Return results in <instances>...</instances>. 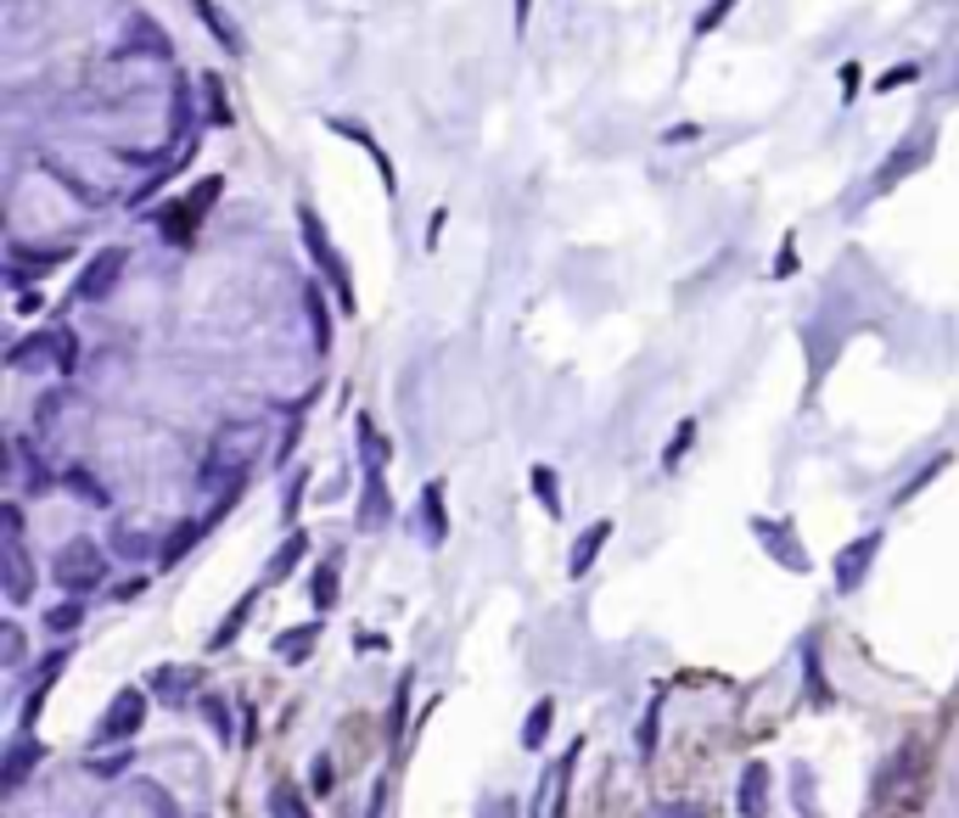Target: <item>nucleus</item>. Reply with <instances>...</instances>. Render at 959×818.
Masks as SVG:
<instances>
[{
	"mask_svg": "<svg viewBox=\"0 0 959 818\" xmlns=\"http://www.w3.org/2000/svg\"><path fill=\"white\" fill-rule=\"evenodd\" d=\"M52 577L68 589V595H90V589H102L107 584V550L102 544H90V539H73L57 550L52 561Z\"/></svg>",
	"mask_w": 959,
	"mask_h": 818,
	"instance_id": "f257e3e1",
	"label": "nucleus"
},
{
	"mask_svg": "<svg viewBox=\"0 0 959 818\" xmlns=\"http://www.w3.org/2000/svg\"><path fill=\"white\" fill-rule=\"evenodd\" d=\"M298 219H304V247L315 253V264L326 269V280H331V286H338V303H343V309L354 314V286H349V264H343V253H338V247H331V235H326V224H320V219H315L309 208H304Z\"/></svg>",
	"mask_w": 959,
	"mask_h": 818,
	"instance_id": "f03ea898",
	"label": "nucleus"
},
{
	"mask_svg": "<svg viewBox=\"0 0 959 818\" xmlns=\"http://www.w3.org/2000/svg\"><path fill=\"white\" fill-rule=\"evenodd\" d=\"M28 595H34V561L23 550V516L18 505H7V600L23 606Z\"/></svg>",
	"mask_w": 959,
	"mask_h": 818,
	"instance_id": "7ed1b4c3",
	"label": "nucleus"
},
{
	"mask_svg": "<svg viewBox=\"0 0 959 818\" xmlns=\"http://www.w3.org/2000/svg\"><path fill=\"white\" fill-rule=\"evenodd\" d=\"M124 269H129V253H124V247H95L90 264H84V275H79V298H84V303L113 298V286L124 280Z\"/></svg>",
	"mask_w": 959,
	"mask_h": 818,
	"instance_id": "20e7f679",
	"label": "nucleus"
},
{
	"mask_svg": "<svg viewBox=\"0 0 959 818\" xmlns=\"http://www.w3.org/2000/svg\"><path fill=\"white\" fill-rule=\"evenodd\" d=\"M140 717H147V695H140L135 684L129 690H118L113 701H107V712H102V724H95V740H129L135 729H140Z\"/></svg>",
	"mask_w": 959,
	"mask_h": 818,
	"instance_id": "39448f33",
	"label": "nucleus"
},
{
	"mask_svg": "<svg viewBox=\"0 0 959 818\" xmlns=\"http://www.w3.org/2000/svg\"><path fill=\"white\" fill-rule=\"evenodd\" d=\"M7 365L12 370H57V336H52V325L34 331V336H18V343L7 348Z\"/></svg>",
	"mask_w": 959,
	"mask_h": 818,
	"instance_id": "423d86ee",
	"label": "nucleus"
},
{
	"mask_svg": "<svg viewBox=\"0 0 959 818\" xmlns=\"http://www.w3.org/2000/svg\"><path fill=\"white\" fill-rule=\"evenodd\" d=\"M219 191H225V180H203V185H197V197H191V208H185V214H169V219H163V235H169L174 247H185V242H191V230H197V219L214 208V197H219Z\"/></svg>",
	"mask_w": 959,
	"mask_h": 818,
	"instance_id": "0eeeda50",
	"label": "nucleus"
},
{
	"mask_svg": "<svg viewBox=\"0 0 959 818\" xmlns=\"http://www.w3.org/2000/svg\"><path fill=\"white\" fill-rule=\"evenodd\" d=\"M876 550H881V533H865L858 544H847V550L836 555V589H842V595H853L858 584H865V572H870Z\"/></svg>",
	"mask_w": 959,
	"mask_h": 818,
	"instance_id": "6e6552de",
	"label": "nucleus"
},
{
	"mask_svg": "<svg viewBox=\"0 0 959 818\" xmlns=\"http://www.w3.org/2000/svg\"><path fill=\"white\" fill-rule=\"evenodd\" d=\"M39 163H45V169H52V174H57V180H62V185L73 191V197H79V203H90V208H102V203H107V191H102V185H95V180H84V174H73V169H68V163H62L57 152H39Z\"/></svg>",
	"mask_w": 959,
	"mask_h": 818,
	"instance_id": "1a4fd4ad",
	"label": "nucleus"
},
{
	"mask_svg": "<svg viewBox=\"0 0 959 818\" xmlns=\"http://www.w3.org/2000/svg\"><path fill=\"white\" fill-rule=\"evenodd\" d=\"M741 813L746 818L769 813V768L763 762H746V774H741Z\"/></svg>",
	"mask_w": 959,
	"mask_h": 818,
	"instance_id": "9d476101",
	"label": "nucleus"
},
{
	"mask_svg": "<svg viewBox=\"0 0 959 818\" xmlns=\"http://www.w3.org/2000/svg\"><path fill=\"white\" fill-rule=\"evenodd\" d=\"M606 539H612V521H590V533L572 544V555H567V572H572V577H584V572L595 566V555H601Z\"/></svg>",
	"mask_w": 959,
	"mask_h": 818,
	"instance_id": "9b49d317",
	"label": "nucleus"
},
{
	"mask_svg": "<svg viewBox=\"0 0 959 818\" xmlns=\"http://www.w3.org/2000/svg\"><path fill=\"white\" fill-rule=\"evenodd\" d=\"M39 757H45V746H39V740H28V735H23V740H12V751H7V791H18V785L34 774V762H39Z\"/></svg>",
	"mask_w": 959,
	"mask_h": 818,
	"instance_id": "f8f14e48",
	"label": "nucleus"
},
{
	"mask_svg": "<svg viewBox=\"0 0 959 818\" xmlns=\"http://www.w3.org/2000/svg\"><path fill=\"white\" fill-rule=\"evenodd\" d=\"M926 158H932V140L921 135V140H915V147H909L903 158H892V163L881 169V180H876V191H892V180H903V174H915V169H921Z\"/></svg>",
	"mask_w": 959,
	"mask_h": 818,
	"instance_id": "ddd939ff",
	"label": "nucleus"
},
{
	"mask_svg": "<svg viewBox=\"0 0 959 818\" xmlns=\"http://www.w3.org/2000/svg\"><path fill=\"white\" fill-rule=\"evenodd\" d=\"M253 606H259V595H242V600H236V611L219 622V629H214V640H208V650H225V645H236V634H242V622L253 617Z\"/></svg>",
	"mask_w": 959,
	"mask_h": 818,
	"instance_id": "4468645a",
	"label": "nucleus"
},
{
	"mask_svg": "<svg viewBox=\"0 0 959 818\" xmlns=\"http://www.w3.org/2000/svg\"><path fill=\"white\" fill-rule=\"evenodd\" d=\"M421 516H426V544H444L449 539V521H444V488L438 483L421 494Z\"/></svg>",
	"mask_w": 959,
	"mask_h": 818,
	"instance_id": "2eb2a0df",
	"label": "nucleus"
},
{
	"mask_svg": "<svg viewBox=\"0 0 959 818\" xmlns=\"http://www.w3.org/2000/svg\"><path fill=\"white\" fill-rule=\"evenodd\" d=\"M331 129H338V135H349V140H359V147L370 152V163L381 169V185H393V163H388V158H381V147H376V140H370V135H365L359 124H349V118H331Z\"/></svg>",
	"mask_w": 959,
	"mask_h": 818,
	"instance_id": "dca6fc26",
	"label": "nucleus"
},
{
	"mask_svg": "<svg viewBox=\"0 0 959 818\" xmlns=\"http://www.w3.org/2000/svg\"><path fill=\"white\" fill-rule=\"evenodd\" d=\"M315 640H320L315 622H309V629H293V634H281V640H275V656H281V661H304V656L315 650Z\"/></svg>",
	"mask_w": 959,
	"mask_h": 818,
	"instance_id": "f3484780",
	"label": "nucleus"
},
{
	"mask_svg": "<svg viewBox=\"0 0 959 818\" xmlns=\"http://www.w3.org/2000/svg\"><path fill=\"white\" fill-rule=\"evenodd\" d=\"M270 818H315V813L304 807V791L298 785H275L270 791Z\"/></svg>",
	"mask_w": 959,
	"mask_h": 818,
	"instance_id": "a211bd4d",
	"label": "nucleus"
},
{
	"mask_svg": "<svg viewBox=\"0 0 959 818\" xmlns=\"http://www.w3.org/2000/svg\"><path fill=\"white\" fill-rule=\"evenodd\" d=\"M304 550H309V539H304V533H293V539H286V544H281V555L270 561V572H264V584H281V577H286V572H293V566L304 561Z\"/></svg>",
	"mask_w": 959,
	"mask_h": 818,
	"instance_id": "6ab92c4d",
	"label": "nucleus"
},
{
	"mask_svg": "<svg viewBox=\"0 0 959 818\" xmlns=\"http://www.w3.org/2000/svg\"><path fill=\"white\" fill-rule=\"evenodd\" d=\"M309 600H315V611H331V606H338V566H331V561L309 577Z\"/></svg>",
	"mask_w": 959,
	"mask_h": 818,
	"instance_id": "aec40b11",
	"label": "nucleus"
},
{
	"mask_svg": "<svg viewBox=\"0 0 959 818\" xmlns=\"http://www.w3.org/2000/svg\"><path fill=\"white\" fill-rule=\"evenodd\" d=\"M550 717H556V701H539L534 712H527V724H522V746L527 751H539V740L550 735Z\"/></svg>",
	"mask_w": 959,
	"mask_h": 818,
	"instance_id": "412c9836",
	"label": "nucleus"
},
{
	"mask_svg": "<svg viewBox=\"0 0 959 818\" xmlns=\"http://www.w3.org/2000/svg\"><path fill=\"white\" fill-rule=\"evenodd\" d=\"M203 527H208V521H185V527H174L169 544H163V566H174V561L191 550V544H197V539H203Z\"/></svg>",
	"mask_w": 959,
	"mask_h": 818,
	"instance_id": "4be33fe9",
	"label": "nucleus"
},
{
	"mask_svg": "<svg viewBox=\"0 0 959 818\" xmlns=\"http://www.w3.org/2000/svg\"><path fill=\"white\" fill-rule=\"evenodd\" d=\"M197 12H203V23L214 28V39H225V51H230V57H242V34L230 28V18H219V12L208 7V0H197Z\"/></svg>",
	"mask_w": 959,
	"mask_h": 818,
	"instance_id": "5701e85b",
	"label": "nucleus"
},
{
	"mask_svg": "<svg viewBox=\"0 0 959 818\" xmlns=\"http://www.w3.org/2000/svg\"><path fill=\"white\" fill-rule=\"evenodd\" d=\"M68 488H73L79 499H90L95 510H107V505H113V499H107V488H102V483H95V476H90V471H79V465L68 471Z\"/></svg>",
	"mask_w": 959,
	"mask_h": 818,
	"instance_id": "b1692460",
	"label": "nucleus"
},
{
	"mask_svg": "<svg viewBox=\"0 0 959 818\" xmlns=\"http://www.w3.org/2000/svg\"><path fill=\"white\" fill-rule=\"evenodd\" d=\"M79 622H84V606H79V595H73L68 606H52V611H45V629H52V634H73Z\"/></svg>",
	"mask_w": 959,
	"mask_h": 818,
	"instance_id": "393cba45",
	"label": "nucleus"
},
{
	"mask_svg": "<svg viewBox=\"0 0 959 818\" xmlns=\"http://www.w3.org/2000/svg\"><path fill=\"white\" fill-rule=\"evenodd\" d=\"M534 494L545 499V510H550V516H561V510H567V505H561V483H556V471H550V465H534Z\"/></svg>",
	"mask_w": 959,
	"mask_h": 818,
	"instance_id": "a878e982",
	"label": "nucleus"
},
{
	"mask_svg": "<svg viewBox=\"0 0 959 818\" xmlns=\"http://www.w3.org/2000/svg\"><path fill=\"white\" fill-rule=\"evenodd\" d=\"M52 336H57V370L73 376V370H79V336H73L68 325H52Z\"/></svg>",
	"mask_w": 959,
	"mask_h": 818,
	"instance_id": "bb28decb",
	"label": "nucleus"
},
{
	"mask_svg": "<svg viewBox=\"0 0 959 818\" xmlns=\"http://www.w3.org/2000/svg\"><path fill=\"white\" fill-rule=\"evenodd\" d=\"M203 90H208V118H214V124H230V95H225V79H219V73H208V79H203Z\"/></svg>",
	"mask_w": 959,
	"mask_h": 818,
	"instance_id": "cd10ccee",
	"label": "nucleus"
},
{
	"mask_svg": "<svg viewBox=\"0 0 959 818\" xmlns=\"http://www.w3.org/2000/svg\"><path fill=\"white\" fill-rule=\"evenodd\" d=\"M757 539H769V544H775V555H780L786 566H808V561H802V555L786 544V527H775V521H757Z\"/></svg>",
	"mask_w": 959,
	"mask_h": 818,
	"instance_id": "c85d7f7f",
	"label": "nucleus"
},
{
	"mask_svg": "<svg viewBox=\"0 0 959 818\" xmlns=\"http://www.w3.org/2000/svg\"><path fill=\"white\" fill-rule=\"evenodd\" d=\"M124 762H135V757H129V751H113V757H90L84 768H90L95 780H118V774H124Z\"/></svg>",
	"mask_w": 959,
	"mask_h": 818,
	"instance_id": "c756f323",
	"label": "nucleus"
},
{
	"mask_svg": "<svg viewBox=\"0 0 959 818\" xmlns=\"http://www.w3.org/2000/svg\"><path fill=\"white\" fill-rule=\"evenodd\" d=\"M730 7H735V0H707V12L696 18V34H712L718 23H724V18H730Z\"/></svg>",
	"mask_w": 959,
	"mask_h": 818,
	"instance_id": "7c9ffc66",
	"label": "nucleus"
},
{
	"mask_svg": "<svg viewBox=\"0 0 959 818\" xmlns=\"http://www.w3.org/2000/svg\"><path fill=\"white\" fill-rule=\"evenodd\" d=\"M690 438H696V426L685 420V426H680V438H674V443H667V454H662V465H667V471H674V465L685 460V449H690Z\"/></svg>",
	"mask_w": 959,
	"mask_h": 818,
	"instance_id": "2f4dec72",
	"label": "nucleus"
},
{
	"mask_svg": "<svg viewBox=\"0 0 959 818\" xmlns=\"http://www.w3.org/2000/svg\"><path fill=\"white\" fill-rule=\"evenodd\" d=\"M191 684H197L191 672H174V667H163V672H158V690H163V695H180V690H191Z\"/></svg>",
	"mask_w": 959,
	"mask_h": 818,
	"instance_id": "473e14b6",
	"label": "nucleus"
},
{
	"mask_svg": "<svg viewBox=\"0 0 959 818\" xmlns=\"http://www.w3.org/2000/svg\"><path fill=\"white\" fill-rule=\"evenodd\" d=\"M147 550V533L140 527H118V555H140Z\"/></svg>",
	"mask_w": 959,
	"mask_h": 818,
	"instance_id": "72a5a7b5",
	"label": "nucleus"
},
{
	"mask_svg": "<svg viewBox=\"0 0 959 818\" xmlns=\"http://www.w3.org/2000/svg\"><path fill=\"white\" fill-rule=\"evenodd\" d=\"M208 724H214L219 740H230V712H225V701H208Z\"/></svg>",
	"mask_w": 959,
	"mask_h": 818,
	"instance_id": "f704fd0d",
	"label": "nucleus"
},
{
	"mask_svg": "<svg viewBox=\"0 0 959 818\" xmlns=\"http://www.w3.org/2000/svg\"><path fill=\"white\" fill-rule=\"evenodd\" d=\"M657 818H707V813L690 807V802H667V807H657Z\"/></svg>",
	"mask_w": 959,
	"mask_h": 818,
	"instance_id": "c9c22d12",
	"label": "nucleus"
},
{
	"mask_svg": "<svg viewBox=\"0 0 959 818\" xmlns=\"http://www.w3.org/2000/svg\"><path fill=\"white\" fill-rule=\"evenodd\" d=\"M18 661H23V634L7 622V667H18Z\"/></svg>",
	"mask_w": 959,
	"mask_h": 818,
	"instance_id": "e433bc0d",
	"label": "nucleus"
},
{
	"mask_svg": "<svg viewBox=\"0 0 959 818\" xmlns=\"http://www.w3.org/2000/svg\"><path fill=\"white\" fill-rule=\"evenodd\" d=\"M404 706H410V672H404V684H399V701H393V735L404 724Z\"/></svg>",
	"mask_w": 959,
	"mask_h": 818,
	"instance_id": "4c0bfd02",
	"label": "nucleus"
},
{
	"mask_svg": "<svg viewBox=\"0 0 959 818\" xmlns=\"http://www.w3.org/2000/svg\"><path fill=\"white\" fill-rule=\"evenodd\" d=\"M903 79H915V68H892V73H881V90H898Z\"/></svg>",
	"mask_w": 959,
	"mask_h": 818,
	"instance_id": "58836bf2",
	"label": "nucleus"
},
{
	"mask_svg": "<svg viewBox=\"0 0 959 818\" xmlns=\"http://www.w3.org/2000/svg\"><path fill=\"white\" fill-rule=\"evenodd\" d=\"M527 7H534V0H516V28H527Z\"/></svg>",
	"mask_w": 959,
	"mask_h": 818,
	"instance_id": "ea45409f",
	"label": "nucleus"
}]
</instances>
